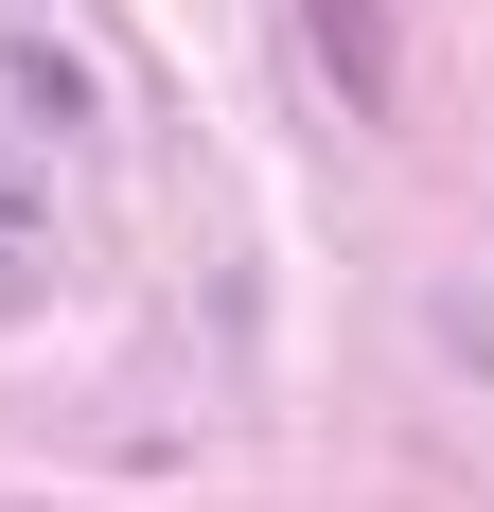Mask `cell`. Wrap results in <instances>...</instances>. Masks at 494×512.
<instances>
[{
	"label": "cell",
	"instance_id": "1",
	"mask_svg": "<svg viewBox=\"0 0 494 512\" xmlns=\"http://www.w3.org/2000/svg\"><path fill=\"white\" fill-rule=\"evenodd\" d=\"M300 36H318V71L353 89V124H389V89H406L389 71V0H300Z\"/></svg>",
	"mask_w": 494,
	"mask_h": 512
}]
</instances>
